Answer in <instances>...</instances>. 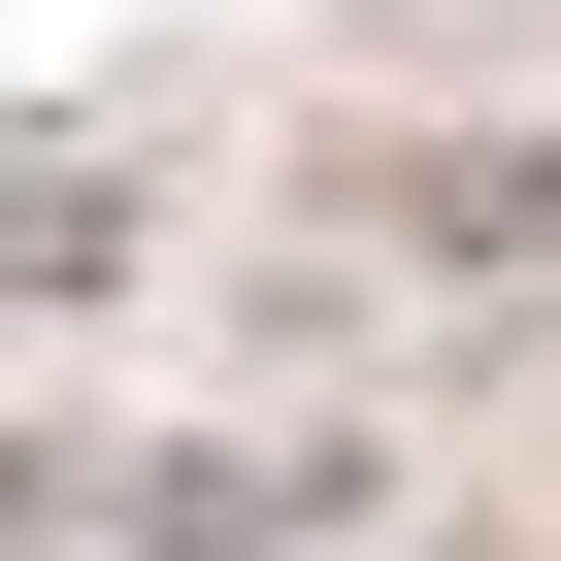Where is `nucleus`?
Here are the masks:
<instances>
[{"mask_svg":"<svg viewBox=\"0 0 561 561\" xmlns=\"http://www.w3.org/2000/svg\"><path fill=\"white\" fill-rule=\"evenodd\" d=\"M298 528H364V430L298 462V430H198V462H133V561H298Z\"/></svg>","mask_w":561,"mask_h":561,"instance_id":"f257e3e1","label":"nucleus"},{"mask_svg":"<svg viewBox=\"0 0 561 561\" xmlns=\"http://www.w3.org/2000/svg\"><path fill=\"white\" fill-rule=\"evenodd\" d=\"M133 298V165H0V331H100Z\"/></svg>","mask_w":561,"mask_h":561,"instance_id":"f03ea898","label":"nucleus"},{"mask_svg":"<svg viewBox=\"0 0 561 561\" xmlns=\"http://www.w3.org/2000/svg\"><path fill=\"white\" fill-rule=\"evenodd\" d=\"M430 264H495V298H561V133H528V165H430Z\"/></svg>","mask_w":561,"mask_h":561,"instance_id":"7ed1b4c3","label":"nucleus"}]
</instances>
